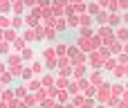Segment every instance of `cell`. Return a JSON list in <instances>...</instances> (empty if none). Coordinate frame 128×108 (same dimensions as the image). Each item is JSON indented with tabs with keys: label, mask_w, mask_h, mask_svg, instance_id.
I'll use <instances>...</instances> for the list:
<instances>
[{
	"label": "cell",
	"mask_w": 128,
	"mask_h": 108,
	"mask_svg": "<svg viewBox=\"0 0 128 108\" xmlns=\"http://www.w3.org/2000/svg\"><path fill=\"white\" fill-rule=\"evenodd\" d=\"M126 23H128V14H126Z\"/></svg>",
	"instance_id": "6da1fadb"
}]
</instances>
